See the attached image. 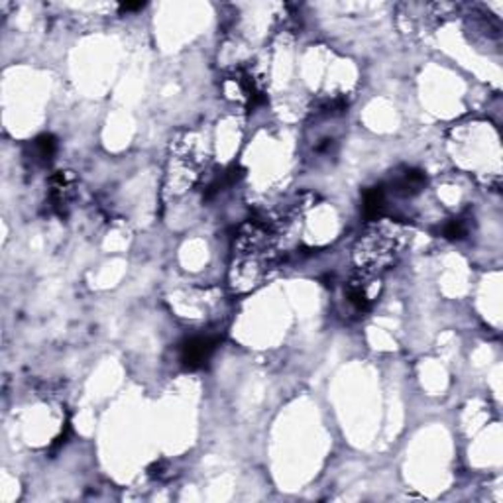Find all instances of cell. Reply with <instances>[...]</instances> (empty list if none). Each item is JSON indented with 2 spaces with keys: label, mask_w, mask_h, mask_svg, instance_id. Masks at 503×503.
Returning a JSON list of instances; mask_svg holds the SVG:
<instances>
[{
  "label": "cell",
  "mask_w": 503,
  "mask_h": 503,
  "mask_svg": "<svg viewBox=\"0 0 503 503\" xmlns=\"http://www.w3.org/2000/svg\"><path fill=\"white\" fill-rule=\"evenodd\" d=\"M144 8V2H126L120 6V10H126V12H132V10H142Z\"/></svg>",
  "instance_id": "8992f818"
},
{
  "label": "cell",
  "mask_w": 503,
  "mask_h": 503,
  "mask_svg": "<svg viewBox=\"0 0 503 503\" xmlns=\"http://www.w3.org/2000/svg\"><path fill=\"white\" fill-rule=\"evenodd\" d=\"M219 344L214 336H193L187 338L179 348V360L187 370H199L209 362Z\"/></svg>",
  "instance_id": "6da1fadb"
},
{
  "label": "cell",
  "mask_w": 503,
  "mask_h": 503,
  "mask_svg": "<svg viewBox=\"0 0 503 503\" xmlns=\"http://www.w3.org/2000/svg\"><path fill=\"white\" fill-rule=\"evenodd\" d=\"M468 230H470V224L466 219H452L445 224L443 236L448 238V240H462V238L468 236Z\"/></svg>",
  "instance_id": "5b68a950"
},
{
  "label": "cell",
  "mask_w": 503,
  "mask_h": 503,
  "mask_svg": "<svg viewBox=\"0 0 503 503\" xmlns=\"http://www.w3.org/2000/svg\"><path fill=\"white\" fill-rule=\"evenodd\" d=\"M34 159L42 161V164H47L57 152V142L52 134H43L40 138L34 140Z\"/></svg>",
  "instance_id": "277c9868"
},
{
  "label": "cell",
  "mask_w": 503,
  "mask_h": 503,
  "mask_svg": "<svg viewBox=\"0 0 503 503\" xmlns=\"http://www.w3.org/2000/svg\"><path fill=\"white\" fill-rule=\"evenodd\" d=\"M362 209L368 221H377L385 209V189L383 187H370L364 193Z\"/></svg>",
  "instance_id": "3957f363"
},
{
  "label": "cell",
  "mask_w": 503,
  "mask_h": 503,
  "mask_svg": "<svg viewBox=\"0 0 503 503\" xmlns=\"http://www.w3.org/2000/svg\"><path fill=\"white\" fill-rule=\"evenodd\" d=\"M425 183H427V177H425L423 171H419V169H405L403 173L395 175L392 187L397 195L411 197L417 195L421 189L425 187Z\"/></svg>",
  "instance_id": "7a4b0ae2"
}]
</instances>
